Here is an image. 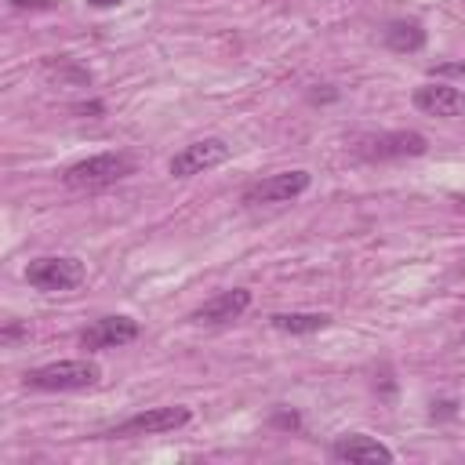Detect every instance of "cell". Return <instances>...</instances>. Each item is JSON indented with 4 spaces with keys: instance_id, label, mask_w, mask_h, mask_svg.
I'll return each instance as SVG.
<instances>
[{
    "instance_id": "obj_12",
    "label": "cell",
    "mask_w": 465,
    "mask_h": 465,
    "mask_svg": "<svg viewBox=\"0 0 465 465\" xmlns=\"http://www.w3.org/2000/svg\"><path fill=\"white\" fill-rule=\"evenodd\" d=\"M381 44L389 51H396V54H414V51L425 47V29L414 18H396V22H389L381 29Z\"/></svg>"
},
{
    "instance_id": "obj_10",
    "label": "cell",
    "mask_w": 465,
    "mask_h": 465,
    "mask_svg": "<svg viewBox=\"0 0 465 465\" xmlns=\"http://www.w3.org/2000/svg\"><path fill=\"white\" fill-rule=\"evenodd\" d=\"M414 109L429 113V116H443V120H454V116H465V91L461 87H450V84H418L414 87Z\"/></svg>"
},
{
    "instance_id": "obj_2",
    "label": "cell",
    "mask_w": 465,
    "mask_h": 465,
    "mask_svg": "<svg viewBox=\"0 0 465 465\" xmlns=\"http://www.w3.org/2000/svg\"><path fill=\"white\" fill-rule=\"evenodd\" d=\"M134 167H138L134 156L124 153V149H116V153H98V156H87V160L65 167L62 182L69 189H87L91 193V189H105V185L124 182L127 174H134Z\"/></svg>"
},
{
    "instance_id": "obj_18",
    "label": "cell",
    "mask_w": 465,
    "mask_h": 465,
    "mask_svg": "<svg viewBox=\"0 0 465 465\" xmlns=\"http://www.w3.org/2000/svg\"><path fill=\"white\" fill-rule=\"evenodd\" d=\"M11 7H36V11H47V7H54V0H7Z\"/></svg>"
},
{
    "instance_id": "obj_19",
    "label": "cell",
    "mask_w": 465,
    "mask_h": 465,
    "mask_svg": "<svg viewBox=\"0 0 465 465\" xmlns=\"http://www.w3.org/2000/svg\"><path fill=\"white\" fill-rule=\"evenodd\" d=\"M91 7H98V11H105V7H120L124 0H87Z\"/></svg>"
},
{
    "instance_id": "obj_16",
    "label": "cell",
    "mask_w": 465,
    "mask_h": 465,
    "mask_svg": "<svg viewBox=\"0 0 465 465\" xmlns=\"http://www.w3.org/2000/svg\"><path fill=\"white\" fill-rule=\"evenodd\" d=\"M432 73L436 76H461L465 80V62H440V65H432Z\"/></svg>"
},
{
    "instance_id": "obj_5",
    "label": "cell",
    "mask_w": 465,
    "mask_h": 465,
    "mask_svg": "<svg viewBox=\"0 0 465 465\" xmlns=\"http://www.w3.org/2000/svg\"><path fill=\"white\" fill-rule=\"evenodd\" d=\"M193 418L189 407L174 403V407H149V411H138L131 418H124L120 425H113L105 436L109 440H127V436H163V432H174V429H185Z\"/></svg>"
},
{
    "instance_id": "obj_1",
    "label": "cell",
    "mask_w": 465,
    "mask_h": 465,
    "mask_svg": "<svg viewBox=\"0 0 465 465\" xmlns=\"http://www.w3.org/2000/svg\"><path fill=\"white\" fill-rule=\"evenodd\" d=\"M22 381L25 389H36V392H80L102 381V367L94 360H54L25 371Z\"/></svg>"
},
{
    "instance_id": "obj_9",
    "label": "cell",
    "mask_w": 465,
    "mask_h": 465,
    "mask_svg": "<svg viewBox=\"0 0 465 465\" xmlns=\"http://www.w3.org/2000/svg\"><path fill=\"white\" fill-rule=\"evenodd\" d=\"M331 458L334 461H349V465H378V461L389 465L396 454L381 440H374L367 432H345V436H338L331 443Z\"/></svg>"
},
{
    "instance_id": "obj_11",
    "label": "cell",
    "mask_w": 465,
    "mask_h": 465,
    "mask_svg": "<svg viewBox=\"0 0 465 465\" xmlns=\"http://www.w3.org/2000/svg\"><path fill=\"white\" fill-rule=\"evenodd\" d=\"M247 309H251V291H247V287H232V291H222V294L207 298V302L193 312V323H207V327L232 323V320L243 316Z\"/></svg>"
},
{
    "instance_id": "obj_13",
    "label": "cell",
    "mask_w": 465,
    "mask_h": 465,
    "mask_svg": "<svg viewBox=\"0 0 465 465\" xmlns=\"http://www.w3.org/2000/svg\"><path fill=\"white\" fill-rule=\"evenodd\" d=\"M269 323L280 334H316L331 327V316L327 312H272Z\"/></svg>"
},
{
    "instance_id": "obj_15",
    "label": "cell",
    "mask_w": 465,
    "mask_h": 465,
    "mask_svg": "<svg viewBox=\"0 0 465 465\" xmlns=\"http://www.w3.org/2000/svg\"><path fill=\"white\" fill-rule=\"evenodd\" d=\"M18 338H29V323H18V320L4 323V331H0V341H4V345H11V341H18Z\"/></svg>"
},
{
    "instance_id": "obj_4",
    "label": "cell",
    "mask_w": 465,
    "mask_h": 465,
    "mask_svg": "<svg viewBox=\"0 0 465 465\" xmlns=\"http://www.w3.org/2000/svg\"><path fill=\"white\" fill-rule=\"evenodd\" d=\"M425 149H429V142L418 131H381V134H360L352 142V153L367 163L407 160V156H421Z\"/></svg>"
},
{
    "instance_id": "obj_20",
    "label": "cell",
    "mask_w": 465,
    "mask_h": 465,
    "mask_svg": "<svg viewBox=\"0 0 465 465\" xmlns=\"http://www.w3.org/2000/svg\"><path fill=\"white\" fill-rule=\"evenodd\" d=\"M461 207H465V200H461Z\"/></svg>"
},
{
    "instance_id": "obj_6",
    "label": "cell",
    "mask_w": 465,
    "mask_h": 465,
    "mask_svg": "<svg viewBox=\"0 0 465 465\" xmlns=\"http://www.w3.org/2000/svg\"><path fill=\"white\" fill-rule=\"evenodd\" d=\"M312 174L309 171H280V174H269V178H258L243 189V207H265V203H287L294 196H302L309 189Z\"/></svg>"
},
{
    "instance_id": "obj_14",
    "label": "cell",
    "mask_w": 465,
    "mask_h": 465,
    "mask_svg": "<svg viewBox=\"0 0 465 465\" xmlns=\"http://www.w3.org/2000/svg\"><path fill=\"white\" fill-rule=\"evenodd\" d=\"M44 73L51 76V80H58V84H76V87H87L91 84V73L84 69V65H76L73 58H47L44 62Z\"/></svg>"
},
{
    "instance_id": "obj_17",
    "label": "cell",
    "mask_w": 465,
    "mask_h": 465,
    "mask_svg": "<svg viewBox=\"0 0 465 465\" xmlns=\"http://www.w3.org/2000/svg\"><path fill=\"white\" fill-rule=\"evenodd\" d=\"M272 421H276V425H283V429H298V414H294V411H276V414H272Z\"/></svg>"
},
{
    "instance_id": "obj_8",
    "label": "cell",
    "mask_w": 465,
    "mask_h": 465,
    "mask_svg": "<svg viewBox=\"0 0 465 465\" xmlns=\"http://www.w3.org/2000/svg\"><path fill=\"white\" fill-rule=\"evenodd\" d=\"M138 334H142L138 320H131V316H102V320H94L91 327L80 331V345L84 349H120V345H131Z\"/></svg>"
},
{
    "instance_id": "obj_7",
    "label": "cell",
    "mask_w": 465,
    "mask_h": 465,
    "mask_svg": "<svg viewBox=\"0 0 465 465\" xmlns=\"http://www.w3.org/2000/svg\"><path fill=\"white\" fill-rule=\"evenodd\" d=\"M229 142L225 138H200V142H189V145H182L174 156H171V163H167V171L174 174V178H193V174H203V171H211V167H218V163H225L229 160Z\"/></svg>"
},
{
    "instance_id": "obj_3",
    "label": "cell",
    "mask_w": 465,
    "mask_h": 465,
    "mask_svg": "<svg viewBox=\"0 0 465 465\" xmlns=\"http://www.w3.org/2000/svg\"><path fill=\"white\" fill-rule=\"evenodd\" d=\"M87 280V269L80 258L69 254H47V258H33L25 265V283L44 291V294H62V291H76Z\"/></svg>"
}]
</instances>
